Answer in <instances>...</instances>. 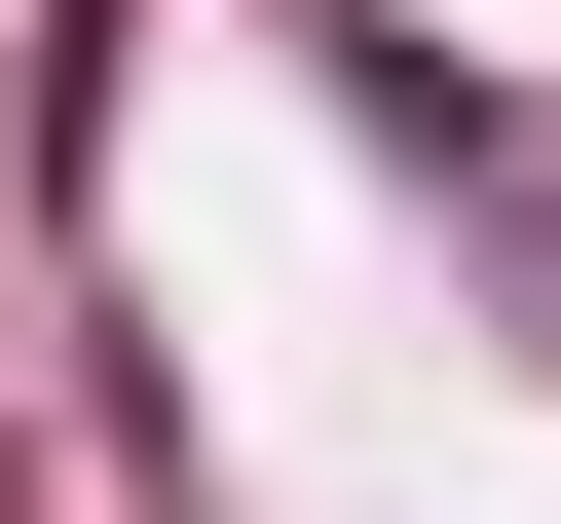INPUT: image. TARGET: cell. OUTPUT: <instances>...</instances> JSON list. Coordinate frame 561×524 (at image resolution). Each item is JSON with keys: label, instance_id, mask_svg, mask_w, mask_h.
Returning a JSON list of instances; mask_svg holds the SVG:
<instances>
[{"label": "cell", "instance_id": "obj_1", "mask_svg": "<svg viewBox=\"0 0 561 524\" xmlns=\"http://www.w3.org/2000/svg\"><path fill=\"white\" fill-rule=\"evenodd\" d=\"M337 113H375L412 187H486V150H524V76H486V38H412V0H337Z\"/></svg>", "mask_w": 561, "mask_h": 524}, {"label": "cell", "instance_id": "obj_2", "mask_svg": "<svg viewBox=\"0 0 561 524\" xmlns=\"http://www.w3.org/2000/svg\"><path fill=\"white\" fill-rule=\"evenodd\" d=\"M449 225H486V300H524V375H561V113H524V150H486Z\"/></svg>", "mask_w": 561, "mask_h": 524}]
</instances>
